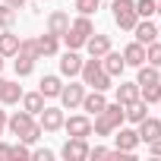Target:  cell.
Segmentation results:
<instances>
[{
	"label": "cell",
	"mask_w": 161,
	"mask_h": 161,
	"mask_svg": "<svg viewBox=\"0 0 161 161\" xmlns=\"http://www.w3.org/2000/svg\"><path fill=\"white\" fill-rule=\"evenodd\" d=\"M0 161H10V145L0 142Z\"/></svg>",
	"instance_id": "39"
},
{
	"label": "cell",
	"mask_w": 161,
	"mask_h": 161,
	"mask_svg": "<svg viewBox=\"0 0 161 161\" xmlns=\"http://www.w3.org/2000/svg\"><path fill=\"white\" fill-rule=\"evenodd\" d=\"M86 51H89V57H104L108 51H111V35H89V41H86Z\"/></svg>",
	"instance_id": "16"
},
{
	"label": "cell",
	"mask_w": 161,
	"mask_h": 161,
	"mask_svg": "<svg viewBox=\"0 0 161 161\" xmlns=\"http://www.w3.org/2000/svg\"><path fill=\"white\" fill-rule=\"evenodd\" d=\"M63 108H47L44 104V111L38 114V123H41V130L44 133H57V130H63Z\"/></svg>",
	"instance_id": "10"
},
{
	"label": "cell",
	"mask_w": 161,
	"mask_h": 161,
	"mask_svg": "<svg viewBox=\"0 0 161 161\" xmlns=\"http://www.w3.org/2000/svg\"><path fill=\"white\" fill-rule=\"evenodd\" d=\"M57 98H60V104H63L66 111L79 108V104H82V98H86V82H69V86H63Z\"/></svg>",
	"instance_id": "7"
},
{
	"label": "cell",
	"mask_w": 161,
	"mask_h": 161,
	"mask_svg": "<svg viewBox=\"0 0 161 161\" xmlns=\"http://www.w3.org/2000/svg\"><path fill=\"white\" fill-rule=\"evenodd\" d=\"M114 22L123 29V32H133L136 22H139V13H136V0H114Z\"/></svg>",
	"instance_id": "5"
},
{
	"label": "cell",
	"mask_w": 161,
	"mask_h": 161,
	"mask_svg": "<svg viewBox=\"0 0 161 161\" xmlns=\"http://www.w3.org/2000/svg\"><path fill=\"white\" fill-rule=\"evenodd\" d=\"M148 152H152V155H155V158H161V136H158V139H152V142H148Z\"/></svg>",
	"instance_id": "37"
},
{
	"label": "cell",
	"mask_w": 161,
	"mask_h": 161,
	"mask_svg": "<svg viewBox=\"0 0 161 161\" xmlns=\"http://www.w3.org/2000/svg\"><path fill=\"white\" fill-rule=\"evenodd\" d=\"M136 126H139V130H136V133H139V142H145V145L161 136V120H155V117H145V120H139Z\"/></svg>",
	"instance_id": "13"
},
{
	"label": "cell",
	"mask_w": 161,
	"mask_h": 161,
	"mask_svg": "<svg viewBox=\"0 0 161 161\" xmlns=\"http://www.w3.org/2000/svg\"><path fill=\"white\" fill-rule=\"evenodd\" d=\"M60 155H63L66 161H86V158H89V142L79 139V136H69V139L63 142Z\"/></svg>",
	"instance_id": "9"
},
{
	"label": "cell",
	"mask_w": 161,
	"mask_h": 161,
	"mask_svg": "<svg viewBox=\"0 0 161 161\" xmlns=\"http://www.w3.org/2000/svg\"><path fill=\"white\" fill-rule=\"evenodd\" d=\"M92 32H95L92 19L79 13V19H73V22H69V29H66L63 41H66V47H69V51H79V47H86V41H89V35H92Z\"/></svg>",
	"instance_id": "4"
},
{
	"label": "cell",
	"mask_w": 161,
	"mask_h": 161,
	"mask_svg": "<svg viewBox=\"0 0 161 161\" xmlns=\"http://www.w3.org/2000/svg\"><path fill=\"white\" fill-rule=\"evenodd\" d=\"M111 136H114V148L123 152V155H133V152L139 148V133H136V130H123V126H117Z\"/></svg>",
	"instance_id": "6"
},
{
	"label": "cell",
	"mask_w": 161,
	"mask_h": 161,
	"mask_svg": "<svg viewBox=\"0 0 161 161\" xmlns=\"http://www.w3.org/2000/svg\"><path fill=\"white\" fill-rule=\"evenodd\" d=\"M13 25H16V10L0 3V29H13Z\"/></svg>",
	"instance_id": "32"
},
{
	"label": "cell",
	"mask_w": 161,
	"mask_h": 161,
	"mask_svg": "<svg viewBox=\"0 0 161 161\" xmlns=\"http://www.w3.org/2000/svg\"><path fill=\"white\" fill-rule=\"evenodd\" d=\"M16 54L38 60V57H41V54H38V38H19V51H16Z\"/></svg>",
	"instance_id": "28"
},
{
	"label": "cell",
	"mask_w": 161,
	"mask_h": 161,
	"mask_svg": "<svg viewBox=\"0 0 161 161\" xmlns=\"http://www.w3.org/2000/svg\"><path fill=\"white\" fill-rule=\"evenodd\" d=\"M63 130H66V136L86 139V136H92V117L89 114H73L69 120H63Z\"/></svg>",
	"instance_id": "8"
},
{
	"label": "cell",
	"mask_w": 161,
	"mask_h": 161,
	"mask_svg": "<svg viewBox=\"0 0 161 161\" xmlns=\"http://www.w3.org/2000/svg\"><path fill=\"white\" fill-rule=\"evenodd\" d=\"M158 16H161V0H158Z\"/></svg>",
	"instance_id": "41"
},
{
	"label": "cell",
	"mask_w": 161,
	"mask_h": 161,
	"mask_svg": "<svg viewBox=\"0 0 161 161\" xmlns=\"http://www.w3.org/2000/svg\"><path fill=\"white\" fill-rule=\"evenodd\" d=\"M158 35H161V32H158Z\"/></svg>",
	"instance_id": "43"
},
{
	"label": "cell",
	"mask_w": 161,
	"mask_h": 161,
	"mask_svg": "<svg viewBox=\"0 0 161 161\" xmlns=\"http://www.w3.org/2000/svg\"><path fill=\"white\" fill-rule=\"evenodd\" d=\"M136 82H139V86L161 82V73H158V66H152V63H142V66H139V76H136Z\"/></svg>",
	"instance_id": "26"
},
{
	"label": "cell",
	"mask_w": 161,
	"mask_h": 161,
	"mask_svg": "<svg viewBox=\"0 0 161 161\" xmlns=\"http://www.w3.org/2000/svg\"><path fill=\"white\" fill-rule=\"evenodd\" d=\"M79 76H82L86 89H95V92H108V89H111V76L104 73V66H101V57L82 60V69H79Z\"/></svg>",
	"instance_id": "2"
},
{
	"label": "cell",
	"mask_w": 161,
	"mask_h": 161,
	"mask_svg": "<svg viewBox=\"0 0 161 161\" xmlns=\"http://www.w3.org/2000/svg\"><path fill=\"white\" fill-rule=\"evenodd\" d=\"M19 51V35H13V29H0V57H16Z\"/></svg>",
	"instance_id": "19"
},
{
	"label": "cell",
	"mask_w": 161,
	"mask_h": 161,
	"mask_svg": "<svg viewBox=\"0 0 161 161\" xmlns=\"http://www.w3.org/2000/svg\"><path fill=\"white\" fill-rule=\"evenodd\" d=\"M3 130H7V111H0V136H3Z\"/></svg>",
	"instance_id": "40"
},
{
	"label": "cell",
	"mask_w": 161,
	"mask_h": 161,
	"mask_svg": "<svg viewBox=\"0 0 161 161\" xmlns=\"http://www.w3.org/2000/svg\"><path fill=\"white\" fill-rule=\"evenodd\" d=\"M123 60H126V66H142L145 63V44H139V41L126 44L123 47Z\"/></svg>",
	"instance_id": "20"
},
{
	"label": "cell",
	"mask_w": 161,
	"mask_h": 161,
	"mask_svg": "<svg viewBox=\"0 0 161 161\" xmlns=\"http://www.w3.org/2000/svg\"><path fill=\"white\" fill-rule=\"evenodd\" d=\"M32 158H35V161H51V158H54V152H51V148H35V152H32Z\"/></svg>",
	"instance_id": "35"
},
{
	"label": "cell",
	"mask_w": 161,
	"mask_h": 161,
	"mask_svg": "<svg viewBox=\"0 0 161 161\" xmlns=\"http://www.w3.org/2000/svg\"><path fill=\"white\" fill-rule=\"evenodd\" d=\"M13 66H16V76L22 79V76H32V69H35V60H32V57H22V54H16V63H13Z\"/></svg>",
	"instance_id": "30"
},
{
	"label": "cell",
	"mask_w": 161,
	"mask_h": 161,
	"mask_svg": "<svg viewBox=\"0 0 161 161\" xmlns=\"http://www.w3.org/2000/svg\"><path fill=\"white\" fill-rule=\"evenodd\" d=\"M104 104H108V98H104V92H86V98H82V104H79V108H82L89 117H95V114H101L104 111Z\"/></svg>",
	"instance_id": "12"
},
{
	"label": "cell",
	"mask_w": 161,
	"mask_h": 161,
	"mask_svg": "<svg viewBox=\"0 0 161 161\" xmlns=\"http://www.w3.org/2000/svg\"><path fill=\"white\" fill-rule=\"evenodd\" d=\"M139 98L145 104H158L161 101V82H152V86H139Z\"/></svg>",
	"instance_id": "27"
},
{
	"label": "cell",
	"mask_w": 161,
	"mask_h": 161,
	"mask_svg": "<svg viewBox=\"0 0 161 161\" xmlns=\"http://www.w3.org/2000/svg\"><path fill=\"white\" fill-rule=\"evenodd\" d=\"M98 3H101V0H76V10L82 13V16H92L98 10Z\"/></svg>",
	"instance_id": "34"
},
{
	"label": "cell",
	"mask_w": 161,
	"mask_h": 161,
	"mask_svg": "<svg viewBox=\"0 0 161 161\" xmlns=\"http://www.w3.org/2000/svg\"><path fill=\"white\" fill-rule=\"evenodd\" d=\"M7 130H10L19 142H29V145H32V142H38V139H41V133H44V130H41V123L35 120V114H29V111H16L13 117H7Z\"/></svg>",
	"instance_id": "1"
},
{
	"label": "cell",
	"mask_w": 161,
	"mask_h": 161,
	"mask_svg": "<svg viewBox=\"0 0 161 161\" xmlns=\"http://www.w3.org/2000/svg\"><path fill=\"white\" fill-rule=\"evenodd\" d=\"M19 101H22V86L0 76V104H19Z\"/></svg>",
	"instance_id": "11"
},
{
	"label": "cell",
	"mask_w": 161,
	"mask_h": 161,
	"mask_svg": "<svg viewBox=\"0 0 161 161\" xmlns=\"http://www.w3.org/2000/svg\"><path fill=\"white\" fill-rule=\"evenodd\" d=\"M123 117H126L130 123H139V120H145V117H148V104H145L142 98H136L133 104H126V108H123Z\"/></svg>",
	"instance_id": "22"
},
{
	"label": "cell",
	"mask_w": 161,
	"mask_h": 161,
	"mask_svg": "<svg viewBox=\"0 0 161 161\" xmlns=\"http://www.w3.org/2000/svg\"><path fill=\"white\" fill-rule=\"evenodd\" d=\"M136 13L139 19H152L158 13V0H136Z\"/></svg>",
	"instance_id": "29"
},
{
	"label": "cell",
	"mask_w": 161,
	"mask_h": 161,
	"mask_svg": "<svg viewBox=\"0 0 161 161\" xmlns=\"http://www.w3.org/2000/svg\"><path fill=\"white\" fill-rule=\"evenodd\" d=\"M0 3H7V7H13V10H22L25 0H0Z\"/></svg>",
	"instance_id": "38"
},
{
	"label": "cell",
	"mask_w": 161,
	"mask_h": 161,
	"mask_svg": "<svg viewBox=\"0 0 161 161\" xmlns=\"http://www.w3.org/2000/svg\"><path fill=\"white\" fill-rule=\"evenodd\" d=\"M111 155V148H104V145H95V148H89V158H108Z\"/></svg>",
	"instance_id": "36"
},
{
	"label": "cell",
	"mask_w": 161,
	"mask_h": 161,
	"mask_svg": "<svg viewBox=\"0 0 161 161\" xmlns=\"http://www.w3.org/2000/svg\"><path fill=\"white\" fill-rule=\"evenodd\" d=\"M123 120H126V117H123V104H120V101L104 104V111H101V114H95L92 133H95V136H111V133H114Z\"/></svg>",
	"instance_id": "3"
},
{
	"label": "cell",
	"mask_w": 161,
	"mask_h": 161,
	"mask_svg": "<svg viewBox=\"0 0 161 161\" xmlns=\"http://www.w3.org/2000/svg\"><path fill=\"white\" fill-rule=\"evenodd\" d=\"M0 69H3V57H0Z\"/></svg>",
	"instance_id": "42"
},
{
	"label": "cell",
	"mask_w": 161,
	"mask_h": 161,
	"mask_svg": "<svg viewBox=\"0 0 161 161\" xmlns=\"http://www.w3.org/2000/svg\"><path fill=\"white\" fill-rule=\"evenodd\" d=\"M25 158H32L29 142H16V145H10V161H25Z\"/></svg>",
	"instance_id": "31"
},
{
	"label": "cell",
	"mask_w": 161,
	"mask_h": 161,
	"mask_svg": "<svg viewBox=\"0 0 161 161\" xmlns=\"http://www.w3.org/2000/svg\"><path fill=\"white\" fill-rule=\"evenodd\" d=\"M101 66H104V73L114 79V76H120V73L126 69V60H123V54H117V51H108V54L101 57Z\"/></svg>",
	"instance_id": "17"
},
{
	"label": "cell",
	"mask_w": 161,
	"mask_h": 161,
	"mask_svg": "<svg viewBox=\"0 0 161 161\" xmlns=\"http://www.w3.org/2000/svg\"><path fill=\"white\" fill-rule=\"evenodd\" d=\"M133 35H136L139 44H152V41H158V25H155L152 19H142V22H136Z\"/></svg>",
	"instance_id": "15"
},
{
	"label": "cell",
	"mask_w": 161,
	"mask_h": 161,
	"mask_svg": "<svg viewBox=\"0 0 161 161\" xmlns=\"http://www.w3.org/2000/svg\"><path fill=\"white\" fill-rule=\"evenodd\" d=\"M79 69H82V57H79V51H69L66 47V54L60 57V73L73 79V76H79Z\"/></svg>",
	"instance_id": "14"
},
{
	"label": "cell",
	"mask_w": 161,
	"mask_h": 161,
	"mask_svg": "<svg viewBox=\"0 0 161 161\" xmlns=\"http://www.w3.org/2000/svg\"><path fill=\"white\" fill-rule=\"evenodd\" d=\"M139 98V82H120L117 86V101L126 108V104H133Z\"/></svg>",
	"instance_id": "24"
},
{
	"label": "cell",
	"mask_w": 161,
	"mask_h": 161,
	"mask_svg": "<svg viewBox=\"0 0 161 161\" xmlns=\"http://www.w3.org/2000/svg\"><path fill=\"white\" fill-rule=\"evenodd\" d=\"M60 89H63L60 76H44L41 82H38V92H41L44 98H57V95H60Z\"/></svg>",
	"instance_id": "25"
},
{
	"label": "cell",
	"mask_w": 161,
	"mask_h": 161,
	"mask_svg": "<svg viewBox=\"0 0 161 161\" xmlns=\"http://www.w3.org/2000/svg\"><path fill=\"white\" fill-rule=\"evenodd\" d=\"M66 29H69V16H66L63 10H54V13L47 16V32H51V35H57V38H63V35H66Z\"/></svg>",
	"instance_id": "18"
},
{
	"label": "cell",
	"mask_w": 161,
	"mask_h": 161,
	"mask_svg": "<svg viewBox=\"0 0 161 161\" xmlns=\"http://www.w3.org/2000/svg\"><path fill=\"white\" fill-rule=\"evenodd\" d=\"M22 111H29V114H41L44 111V95L41 92H22Z\"/></svg>",
	"instance_id": "21"
},
{
	"label": "cell",
	"mask_w": 161,
	"mask_h": 161,
	"mask_svg": "<svg viewBox=\"0 0 161 161\" xmlns=\"http://www.w3.org/2000/svg\"><path fill=\"white\" fill-rule=\"evenodd\" d=\"M57 51H60V38L51 35V32H44V35L38 38V54H41V57H54Z\"/></svg>",
	"instance_id": "23"
},
{
	"label": "cell",
	"mask_w": 161,
	"mask_h": 161,
	"mask_svg": "<svg viewBox=\"0 0 161 161\" xmlns=\"http://www.w3.org/2000/svg\"><path fill=\"white\" fill-rule=\"evenodd\" d=\"M145 60H148L152 66H161V41H152V44H145Z\"/></svg>",
	"instance_id": "33"
}]
</instances>
